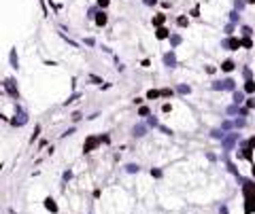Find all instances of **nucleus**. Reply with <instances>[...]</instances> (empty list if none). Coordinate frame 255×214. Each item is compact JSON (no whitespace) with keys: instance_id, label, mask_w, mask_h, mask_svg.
Wrapping results in <instances>:
<instances>
[{"instance_id":"1","label":"nucleus","mask_w":255,"mask_h":214,"mask_svg":"<svg viewBox=\"0 0 255 214\" xmlns=\"http://www.w3.org/2000/svg\"><path fill=\"white\" fill-rule=\"evenodd\" d=\"M212 89H221V91H236V83H234V79L217 81V83H212Z\"/></svg>"},{"instance_id":"2","label":"nucleus","mask_w":255,"mask_h":214,"mask_svg":"<svg viewBox=\"0 0 255 214\" xmlns=\"http://www.w3.org/2000/svg\"><path fill=\"white\" fill-rule=\"evenodd\" d=\"M236 140H238V134H225V136H223V140H221L223 151H232V146L236 144Z\"/></svg>"},{"instance_id":"3","label":"nucleus","mask_w":255,"mask_h":214,"mask_svg":"<svg viewBox=\"0 0 255 214\" xmlns=\"http://www.w3.org/2000/svg\"><path fill=\"white\" fill-rule=\"evenodd\" d=\"M98 144H100V138H98V136H89V138L85 140V144H83V153H91Z\"/></svg>"},{"instance_id":"4","label":"nucleus","mask_w":255,"mask_h":214,"mask_svg":"<svg viewBox=\"0 0 255 214\" xmlns=\"http://www.w3.org/2000/svg\"><path fill=\"white\" fill-rule=\"evenodd\" d=\"M28 121V115L21 110V108H17V115H15V119H11V125H15V127H19V125H24Z\"/></svg>"},{"instance_id":"5","label":"nucleus","mask_w":255,"mask_h":214,"mask_svg":"<svg viewBox=\"0 0 255 214\" xmlns=\"http://www.w3.org/2000/svg\"><path fill=\"white\" fill-rule=\"evenodd\" d=\"M4 87H6V93H11L13 98H19V93H17V87H15V81H13V79L4 81Z\"/></svg>"},{"instance_id":"6","label":"nucleus","mask_w":255,"mask_h":214,"mask_svg":"<svg viewBox=\"0 0 255 214\" xmlns=\"http://www.w3.org/2000/svg\"><path fill=\"white\" fill-rule=\"evenodd\" d=\"M223 47H227L230 51H236V49H240V41L238 38H227V41H223Z\"/></svg>"},{"instance_id":"7","label":"nucleus","mask_w":255,"mask_h":214,"mask_svg":"<svg viewBox=\"0 0 255 214\" xmlns=\"http://www.w3.org/2000/svg\"><path fill=\"white\" fill-rule=\"evenodd\" d=\"M164 64H166L168 68H172V66L176 64V55H174V51H170V53L164 55Z\"/></svg>"},{"instance_id":"8","label":"nucleus","mask_w":255,"mask_h":214,"mask_svg":"<svg viewBox=\"0 0 255 214\" xmlns=\"http://www.w3.org/2000/svg\"><path fill=\"white\" fill-rule=\"evenodd\" d=\"M45 208H47V210H49V212H57V204H55V202H53V197H47V199H45Z\"/></svg>"},{"instance_id":"9","label":"nucleus","mask_w":255,"mask_h":214,"mask_svg":"<svg viewBox=\"0 0 255 214\" xmlns=\"http://www.w3.org/2000/svg\"><path fill=\"white\" fill-rule=\"evenodd\" d=\"M232 100H234V104H236V106H240V104L245 102V91H234Z\"/></svg>"},{"instance_id":"10","label":"nucleus","mask_w":255,"mask_h":214,"mask_svg":"<svg viewBox=\"0 0 255 214\" xmlns=\"http://www.w3.org/2000/svg\"><path fill=\"white\" fill-rule=\"evenodd\" d=\"M132 134H134L136 138H142V136L147 134V127H145V125H134V129H132Z\"/></svg>"},{"instance_id":"11","label":"nucleus","mask_w":255,"mask_h":214,"mask_svg":"<svg viewBox=\"0 0 255 214\" xmlns=\"http://www.w3.org/2000/svg\"><path fill=\"white\" fill-rule=\"evenodd\" d=\"M234 66H236V64H234L232 59H225V62L221 64V70H225V72H232V70H234Z\"/></svg>"},{"instance_id":"12","label":"nucleus","mask_w":255,"mask_h":214,"mask_svg":"<svg viewBox=\"0 0 255 214\" xmlns=\"http://www.w3.org/2000/svg\"><path fill=\"white\" fill-rule=\"evenodd\" d=\"M211 136L215 138V140H223L225 131H223V129H212V131H211Z\"/></svg>"},{"instance_id":"13","label":"nucleus","mask_w":255,"mask_h":214,"mask_svg":"<svg viewBox=\"0 0 255 214\" xmlns=\"http://www.w3.org/2000/svg\"><path fill=\"white\" fill-rule=\"evenodd\" d=\"M245 91H247V93H253V91H255V81H253V79H247V85H245Z\"/></svg>"},{"instance_id":"14","label":"nucleus","mask_w":255,"mask_h":214,"mask_svg":"<svg viewBox=\"0 0 255 214\" xmlns=\"http://www.w3.org/2000/svg\"><path fill=\"white\" fill-rule=\"evenodd\" d=\"M96 23H98V26H104V23H106V13H98V15H96Z\"/></svg>"},{"instance_id":"15","label":"nucleus","mask_w":255,"mask_h":214,"mask_svg":"<svg viewBox=\"0 0 255 214\" xmlns=\"http://www.w3.org/2000/svg\"><path fill=\"white\" fill-rule=\"evenodd\" d=\"M157 38H168V30L166 28H157Z\"/></svg>"},{"instance_id":"16","label":"nucleus","mask_w":255,"mask_h":214,"mask_svg":"<svg viewBox=\"0 0 255 214\" xmlns=\"http://www.w3.org/2000/svg\"><path fill=\"white\" fill-rule=\"evenodd\" d=\"M155 98H160V91H155V89L147 91V100H155Z\"/></svg>"},{"instance_id":"17","label":"nucleus","mask_w":255,"mask_h":214,"mask_svg":"<svg viewBox=\"0 0 255 214\" xmlns=\"http://www.w3.org/2000/svg\"><path fill=\"white\" fill-rule=\"evenodd\" d=\"M138 170H140V168H138L136 163H128L126 166V172H130V174H134V172H138Z\"/></svg>"},{"instance_id":"18","label":"nucleus","mask_w":255,"mask_h":214,"mask_svg":"<svg viewBox=\"0 0 255 214\" xmlns=\"http://www.w3.org/2000/svg\"><path fill=\"white\" fill-rule=\"evenodd\" d=\"M147 125H149V127H157V125H160V121H157L155 117H149V121H147Z\"/></svg>"},{"instance_id":"19","label":"nucleus","mask_w":255,"mask_h":214,"mask_svg":"<svg viewBox=\"0 0 255 214\" xmlns=\"http://www.w3.org/2000/svg\"><path fill=\"white\" fill-rule=\"evenodd\" d=\"M170 43H172V47H176V45L181 43V36H179V34H172V36H170Z\"/></svg>"},{"instance_id":"20","label":"nucleus","mask_w":255,"mask_h":214,"mask_svg":"<svg viewBox=\"0 0 255 214\" xmlns=\"http://www.w3.org/2000/svg\"><path fill=\"white\" fill-rule=\"evenodd\" d=\"M176 91H179V93H189V91H191V87H189V85H179V89H176Z\"/></svg>"},{"instance_id":"21","label":"nucleus","mask_w":255,"mask_h":214,"mask_svg":"<svg viewBox=\"0 0 255 214\" xmlns=\"http://www.w3.org/2000/svg\"><path fill=\"white\" fill-rule=\"evenodd\" d=\"M164 19H166L164 15H157V17L153 19V26H162V23H164Z\"/></svg>"},{"instance_id":"22","label":"nucleus","mask_w":255,"mask_h":214,"mask_svg":"<svg viewBox=\"0 0 255 214\" xmlns=\"http://www.w3.org/2000/svg\"><path fill=\"white\" fill-rule=\"evenodd\" d=\"M238 108H240V106H236V104H232V106L227 108V115H238Z\"/></svg>"},{"instance_id":"23","label":"nucleus","mask_w":255,"mask_h":214,"mask_svg":"<svg viewBox=\"0 0 255 214\" xmlns=\"http://www.w3.org/2000/svg\"><path fill=\"white\" fill-rule=\"evenodd\" d=\"M242 32H245V36H247V38H249V36L253 34V30H251L249 26H242Z\"/></svg>"},{"instance_id":"24","label":"nucleus","mask_w":255,"mask_h":214,"mask_svg":"<svg viewBox=\"0 0 255 214\" xmlns=\"http://www.w3.org/2000/svg\"><path fill=\"white\" fill-rule=\"evenodd\" d=\"M89 81H91V83H96V85H98V83H102V79H100V77H96V74H89Z\"/></svg>"},{"instance_id":"25","label":"nucleus","mask_w":255,"mask_h":214,"mask_svg":"<svg viewBox=\"0 0 255 214\" xmlns=\"http://www.w3.org/2000/svg\"><path fill=\"white\" fill-rule=\"evenodd\" d=\"M138 115H140V117H147V115H149V108H147V106H140Z\"/></svg>"},{"instance_id":"26","label":"nucleus","mask_w":255,"mask_h":214,"mask_svg":"<svg viewBox=\"0 0 255 214\" xmlns=\"http://www.w3.org/2000/svg\"><path fill=\"white\" fill-rule=\"evenodd\" d=\"M157 127H160V131H164L166 136H170V134H172V129H170V127H166V125H157Z\"/></svg>"},{"instance_id":"27","label":"nucleus","mask_w":255,"mask_h":214,"mask_svg":"<svg viewBox=\"0 0 255 214\" xmlns=\"http://www.w3.org/2000/svg\"><path fill=\"white\" fill-rule=\"evenodd\" d=\"M39 134H41V125H36V127H34V134H32V142H34V140L39 138Z\"/></svg>"},{"instance_id":"28","label":"nucleus","mask_w":255,"mask_h":214,"mask_svg":"<svg viewBox=\"0 0 255 214\" xmlns=\"http://www.w3.org/2000/svg\"><path fill=\"white\" fill-rule=\"evenodd\" d=\"M245 146H247V148H253V146H255V136H253V138H249V142H245Z\"/></svg>"},{"instance_id":"29","label":"nucleus","mask_w":255,"mask_h":214,"mask_svg":"<svg viewBox=\"0 0 255 214\" xmlns=\"http://www.w3.org/2000/svg\"><path fill=\"white\" fill-rule=\"evenodd\" d=\"M176 23H179L181 28H183V26H187V17H179V19H176Z\"/></svg>"},{"instance_id":"30","label":"nucleus","mask_w":255,"mask_h":214,"mask_svg":"<svg viewBox=\"0 0 255 214\" xmlns=\"http://www.w3.org/2000/svg\"><path fill=\"white\" fill-rule=\"evenodd\" d=\"M232 125H234V127H245V119H238V121H234Z\"/></svg>"},{"instance_id":"31","label":"nucleus","mask_w":255,"mask_h":214,"mask_svg":"<svg viewBox=\"0 0 255 214\" xmlns=\"http://www.w3.org/2000/svg\"><path fill=\"white\" fill-rule=\"evenodd\" d=\"M160 95H164V98H168V95H172V89H162V91H160Z\"/></svg>"},{"instance_id":"32","label":"nucleus","mask_w":255,"mask_h":214,"mask_svg":"<svg viewBox=\"0 0 255 214\" xmlns=\"http://www.w3.org/2000/svg\"><path fill=\"white\" fill-rule=\"evenodd\" d=\"M240 45H245V47H247V49H251V47H253V43H251V41H249V38H245V41H240Z\"/></svg>"},{"instance_id":"33","label":"nucleus","mask_w":255,"mask_h":214,"mask_svg":"<svg viewBox=\"0 0 255 214\" xmlns=\"http://www.w3.org/2000/svg\"><path fill=\"white\" fill-rule=\"evenodd\" d=\"M247 106H249V108H255V98H249V100H247Z\"/></svg>"},{"instance_id":"34","label":"nucleus","mask_w":255,"mask_h":214,"mask_svg":"<svg viewBox=\"0 0 255 214\" xmlns=\"http://www.w3.org/2000/svg\"><path fill=\"white\" fill-rule=\"evenodd\" d=\"M230 19H232V21H238V13H236V11H234V13H230Z\"/></svg>"},{"instance_id":"35","label":"nucleus","mask_w":255,"mask_h":214,"mask_svg":"<svg viewBox=\"0 0 255 214\" xmlns=\"http://www.w3.org/2000/svg\"><path fill=\"white\" fill-rule=\"evenodd\" d=\"M79 119H81V112H72V121H75V123H77V121H79Z\"/></svg>"},{"instance_id":"36","label":"nucleus","mask_w":255,"mask_h":214,"mask_svg":"<svg viewBox=\"0 0 255 214\" xmlns=\"http://www.w3.org/2000/svg\"><path fill=\"white\" fill-rule=\"evenodd\" d=\"M70 178H72V172H70V170L64 172V180H70Z\"/></svg>"},{"instance_id":"37","label":"nucleus","mask_w":255,"mask_h":214,"mask_svg":"<svg viewBox=\"0 0 255 214\" xmlns=\"http://www.w3.org/2000/svg\"><path fill=\"white\" fill-rule=\"evenodd\" d=\"M151 176H155V178H160V176H162V172H160V170H151Z\"/></svg>"},{"instance_id":"38","label":"nucleus","mask_w":255,"mask_h":214,"mask_svg":"<svg viewBox=\"0 0 255 214\" xmlns=\"http://www.w3.org/2000/svg\"><path fill=\"white\" fill-rule=\"evenodd\" d=\"M242 6H245V2H242V0H236V9H238V11H240V9H242Z\"/></svg>"},{"instance_id":"39","label":"nucleus","mask_w":255,"mask_h":214,"mask_svg":"<svg viewBox=\"0 0 255 214\" xmlns=\"http://www.w3.org/2000/svg\"><path fill=\"white\" fill-rule=\"evenodd\" d=\"M98 4H100V6H106V4H109V0H98Z\"/></svg>"},{"instance_id":"40","label":"nucleus","mask_w":255,"mask_h":214,"mask_svg":"<svg viewBox=\"0 0 255 214\" xmlns=\"http://www.w3.org/2000/svg\"><path fill=\"white\" fill-rule=\"evenodd\" d=\"M251 174H253V178H255V166H253V170H251Z\"/></svg>"},{"instance_id":"41","label":"nucleus","mask_w":255,"mask_h":214,"mask_svg":"<svg viewBox=\"0 0 255 214\" xmlns=\"http://www.w3.org/2000/svg\"><path fill=\"white\" fill-rule=\"evenodd\" d=\"M247 2H249V4H253V2H255V0H247Z\"/></svg>"}]
</instances>
